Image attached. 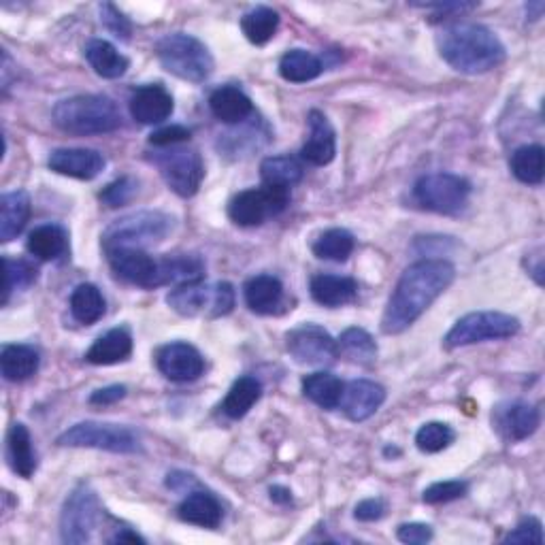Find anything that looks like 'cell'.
<instances>
[{
	"label": "cell",
	"instance_id": "cell-1",
	"mask_svg": "<svg viewBox=\"0 0 545 545\" xmlns=\"http://www.w3.org/2000/svg\"><path fill=\"white\" fill-rule=\"evenodd\" d=\"M456 277L454 264L443 258H426L405 269L382 318L386 335H399L414 324Z\"/></svg>",
	"mask_w": 545,
	"mask_h": 545
},
{
	"label": "cell",
	"instance_id": "cell-2",
	"mask_svg": "<svg viewBox=\"0 0 545 545\" xmlns=\"http://www.w3.org/2000/svg\"><path fill=\"white\" fill-rule=\"evenodd\" d=\"M437 47L452 69L467 75L488 73L505 60V45L482 24H454L445 28L437 39Z\"/></svg>",
	"mask_w": 545,
	"mask_h": 545
},
{
	"label": "cell",
	"instance_id": "cell-3",
	"mask_svg": "<svg viewBox=\"0 0 545 545\" xmlns=\"http://www.w3.org/2000/svg\"><path fill=\"white\" fill-rule=\"evenodd\" d=\"M54 124L69 135H107L122 126L115 103L101 94H79L64 98L54 107Z\"/></svg>",
	"mask_w": 545,
	"mask_h": 545
},
{
	"label": "cell",
	"instance_id": "cell-4",
	"mask_svg": "<svg viewBox=\"0 0 545 545\" xmlns=\"http://www.w3.org/2000/svg\"><path fill=\"white\" fill-rule=\"evenodd\" d=\"M156 54L160 64L171 75L192 81V84H203L213 73V56L205 43L198 41L186 32H175V35L162 37L156 45Z\"/></svg>",
	"mask_w": 545,
	"mask_h": 545
},
{
	"label": "cell",
	"instance_id": "cell-5",
	"mask_svg": "<svg viewBox=\"0 0 545 545\" xmlns=\"http://www.w3.org/2000/svg\"><path fill=\"white\" fill-rule=\"evenodd\" d=\"M173 230V218L162 211H135L115 220L103 233L105 252L143 250L164 241Z\"/></svg>",
	"mask_w": 545,
	"mask_h": 545
},
{
	"label": "cell",
	"instance_id": "cell-6",
	"mask_svg": "<svg viewBox=\"0 0 545 545\" xmlns=\"http://www.w3.org/2000/svg\"><path fill=\"white\" fill-rule=\"evenodd\" d=\"M58 445H64V448H94L113 454L141 452V439L132 428L107 422H79L58 437Z\"/></svg>",
	"mask_w": 545,
	"mask_h": 545
},
{
	"label": "cell",
	"instance_id": "cell-7",
	"mask_svg": "<svg viewBox=\"0 0 545 545\" xmlns=\"http://www.w3.org/2000/svg\"><path fill=\"white\" fill-rule=\"evenodd\" d=\"M520 333V320L503 311H475L460 318L445 337V348L456 350L465 345L509 339Z\"/></svg>",
	"mask_w": 545,
	"mask_h": 545
},
{
	"label": "cell",
	"instance_id": "cell-8",
	"mask_svg": "<svg viewBox=\"0 0 545 545\" xmlns=\"http://www.w3.org/2000/svg\"><path fill=\"white\" fill-rule=\"evenodd\" d=\"M167 186L181 198H190L201 188L205 179L203 156L190 147H160L152 156Z\"/></svg>",
	"mask_w": 545,
	"mask_h": 545
},
{
	"label": "cell",
	"instance_id": "cell-9",
	"mask_svg": "<svg viewBox=\"0 0 545 545\" xmlns=\"http://www.w3.org/2000/svg\"><path fill=\"white\" fill-rule=\"evenodd\" d=\"M471 184L460 175L433 173L418 179L414 198L422 209L441 213V216H458L467 207Z\"/></svg>",
	"mask_w": 545,
	"mask_h": 545
},
{
	"label": "cell",
	"instance_id": "cell-10",
	"mask_svg": "<svg viewBox=\"0 0 545 545\" xmlns=\"http://www.w3.org/2000/svg\"><path fill=\"white\" fill-rule=\"evenodd\" d=\"M290 203V188L267 186L239 192L228 205V218L237 226H260L282 213Z\"/></svg>",
	"mask_w": 545,
	"mask_h": 545
},
{
	"label": "cell",
	"instance_id": "cell-11",
	"mask_svg": "<svg viewBox=\"0 0 545 545\" xmlns=\"http://www.w3.org/2000/svg\"><path fill=\"white\" fill-rule=\"evenodd\" d=\"M98 499L88 484L77 486L66 499L60 516V537L64 543H88L98 524Z\"/></svg>",
	"mask_w": 545,
	"mask_h": 545
},
{
	"label": "cell",
	"instance_id": "cell-12",
	"mask_svg": "<svg viewBox=\"0 0 545 545\" xmlns=\"http://www.w3.org/2000/svg\"><path fill=\"white\" fill-rule=\"evenodd\" d=\"M286 348L290 356L305 367L333 365L339 356L337 341L318 324H301L292 328L286 335Z\"/></svg>",
	"mask_w": 545,
	"mask_h": 545
},
{
	"label": "cell",
	"instance_id": "cell-13",
	"mask_svg": "<svg viewBox=\"0 0 545 545\" xmlns=\"http://www.w3.org/2000/svg\"><path fill=\"white\" fill-rule=\"evenodd\" d=\"M156 365H158V371L167 379H171V382L186 384V382H194V379L203 375L205 358L194 348V345L175 341L158 350Z\"/></svg>",
	"mask_w": 545,
	"mask_h": 545
},
{
	"label": "cell",
	"instance_id": "cell-14",
	"mask_svg": "<svg viewBox=\"0 0 545 545\" xmlns=\"http://www.w3.org/2000/svg\"><path fill=\"white\" fill-rule=\"evenodd\" d=\"M539 422V409L524 401H507L492 411L494 431L509 443L531 437L539 428Z\"/></svg>",
	"mask_w": 545,
	"mask_h": 545
},
{
	"label": "cell",
	"instance_id": "cell-15",
	"mask_svg": "<svg viewBox=\"0 0 545 545\" xmlns=\"http://www.w3.org/2000/svg\"><path fill=\"white\" fill-rule=\"evenodd\" d=\"M113 273L124 282L139 288H160L158 260L143 250H113L107 252Z\"/></svg>",
	"mask_w": 545,
	"mask_h": 545
},
{
	"label": "cell",
	"instance_id": "cell-16",
	"mask_svg": "<svg viewBox=\"0 0 545 545\" xmlns=\"http://www.w3.org/2000/svg\"><path fill=\"white\" fill-rule=\"evenodd\" d=\"M47 164L49 169L58 175L90 181L103 173L105 158L96 150H84V147H62V150L52 152Z\"/></svg>",
	"mask_w": 545,
	"mask_h": 545
},
{
	"label": "cell",
	"instance_id": "cell-17",
	"mask_svg": "<svg viewBox=\"0 0 545 545\" xmlns=\"http://www.w3.org/2000/svg\"><path fill=\"white\" fill-rule=\"evenodd\" d=\"M309 137L301 150V158L313 167H326V164L333 162L337 154V139H335V128L328 122L326 115L318 109L309 111Z\"/></svg>",
	"mask_w": 545,
	"mask_h": 545
},
{
	"label": "cell",
	"instance_id": "cell-18",
	"mask_svg": "<svg viewBox=\"0 0 545 545\" xmlns=\"http://www.w3.org/2000/svg\"><path fill=\"white\" fill-rule=\"evenodd\" d=\"M173 109H175L173 96L160 84L143 86L130 98V115L145 126H154L169 120L173 115Z\"/></svg>",
	"mask_w": 545,
	"mask_h": 545
},
{
	"label": "cell",
	"instance_id": "cell-19",
	"mask_svg": "<svg viewBox=\"0 0 545 545\" xmlns=\"http://www.w3.org/2000/svg\"><path fill=\"white\" fill-rule=\"evenodd\" d=\"M386 401V388L371 379H354L343 390V411L352 422H365Z\"/></svg>",
	"mask_w": 545,
	"mask_h": 545
},
{
	"label": "cell",
	"instance_id": "cell-20",
	"mask_svg": "<svg viewBox=\"0 0 545 545\" xmlns=\"http://www.w3.org/2000/svg\"><path fill=\"white\" fill-rule=\"evenodd\" d=\"M213 301H216V286L203 284V279L201 282L175 286V290H171L167 296L169 307L186 318L201 316V313L211 316Z\"/></svg>",
	"mask_w": 545,
	"mask_h": 545
},
{
	"label": "cell",
	"instance_id": "cell-21",
	"mask_svg": "<svg viewBox=\"0 0 545 545\" xmlns=\"http://www.w3.org/2000/svg\"><path fill=\"white\" fill-rule=\"evenodd\" d=\"M179 520H184L188 524L201 526V528H218L222 524V505L220 501L213 497L207 490H192L186 494V499L181 501L177 509Z\"/></svg>",
	"mask_w": 545,
	"mask_h": 545
},
{
	"label": "cell",
	"instance_id": "cell-22",
	"mask_svg": "<svg viewBox=\"0 0 545 545\" xmlns=\"http://www.w3.org/2000/svg\"><path fill=\"white\" fill-rule=\"evenodd\" d=\"M32 203L26 190H13L0 196V241L9 243L18 237L30 220Z\"/></svg>",
	"mask_w": 545,
	"mask_h": 545
},
{
	"label": "cell",
	"instance_id": "cell-23",
	"mask_svg": "<svg viewBox=\"0 0 545 545\" xmlns=\"http://www.w3.org/2000/svg\"><path fill=\"white\" fill-rule=\"evenodd\" d=\"M132 354V337L128 328H113L103 337H98L86 354V360L96 367L118 365Z\"/></svg>",
	"mask_w": 545,
	"mask_h": 545
},
{
	"label": "cell",
	"instance_id": "cell-24",
	"mask_svg": "<svg viewBox=\"0 0 545 545\" xmlns=\"http://www.w3.org/2000/svg\"><path fill=\"white\" fill-rule=\"evenodd\" d=\"M211 113L224 124H241L254 113L252 98L235 86L218 88L209 96Z\"/></svg>",
	"mask_w": 545,
	"mask_h": 545
},
{
	"label": "cell",
	"instance_id": "cell-25",
	"mask_svg": "<svg viewBox=\"0 0 545 545\" xmlns=\"http://www.w3.org/2000/svg\"><path fill=\"white\" fill-rule=\"evenodd\" d=\"M358 284L352 277L341 275H316L311 279V296L313 301L324 307H343L356 299Z\"/></svg>",
	"mask_w": 545,
	"mask_h": 545
},
{
	"label": "cell",
	"instance_id": "cell-26",
	"mask_svg": "<svg viewBox=\"0 0 545 545\" xmlns=\"http://www.w3.org/2000/svg\"><path fill=\"white\" fill-rule=\"evenodd\" d=\"M245 303L254 313L269 316L284 301V284L273 275H256L243 288Z\"/></svg>",
	"mask_w": 545,
	"mask_h": 545
},
{
	"label": "cell",
	"instance_id": "cell-27",
	"mask_svg": "<svg viewBox=\"0 0 545 545\" xmlns=\"http://www.w3.org/2000/svg\"><path fill=\"white\" fill-rule=\"evenodd\" d=\"M7 458L11 469L24 480L35 475L37 471V454L32 448V439L28 428L24 424H13L7 435Z\"/></svg>",
	"mask_w": 545,
	"mask_h": 545
},
{
	"label": "cell",
	"instance_id": "cell-28",
	"mask_svg": "<svg viewBox=\"0 0 545 545\" xmlns=\"http://www.w3.org/2000/svg\"><path fill=\"white\" fill-rule=\"evenodd\" d=\"M39 352L30 345H5L0 352V369L7 382H26L39 371Z\"/></svg>",
	"mask_w": 545,
	"mask_h": 545
},
{
	"label": "cell",
	"instance_id": "cell-29",
	"mask_svg": "<svg viewBox=\"0 0 545 545\" xmlns=\"http://www.w3.org/2000/svg\"><path fill=\"white\" fill-rule=\"evenodd\" d=\"M86 60L96 75L105 79H120L128 71V58L118 52V47L105 39H94L86 45Z\"/></svg>",
	"mask_w": 545,
	"mask_h": 545
},
{
	"label": "cell",
	"instance_id": "cell-30",
	"mask_svg": "<svg viewBox=\"0 0 545 545\" xmlns=\"http://www.w3.org/2000/svg\"><path fill=\"white\" fill-rule=\"evenodd\" d=\"M205 264L198 256H169L158 260V284L160 286H184L190 282H201Z\"/></svg>",
	"mask_w": 545,
	"mask_h": 545
},
{
	"label": "cell",
	"instance_id": "cell-31",
	"mask_svg": "<svg viewBox=\"0 0 545 545\" xmlns=\"http://www.w3.org/2000/svg\"><path fill=\"white\" fill-rule=\"evenodd\" d=\"M26 247L39 260H58L69 250V235L58 224H45L32 230Z\"/></svg>",
	"mask_w": 545,
	"mask_h": 545
},
{
	"label": "cell",
	"instance_id": "cell-32",
	"mask_svg": "<svg viewBox=\"0 0 545 545\" xmlns=\"http://www.w3.org/2000/svg\"><path fill=\"white\" fill-rule=\"evenodd\" d=\"M322 71V60L316 54L307 52V49H290L279 60V75L290 81V84H307V81L318 79Z\"/></svg>",
	"mask_w": 545,
	"mask_h": 545
},
{
	"label": "cell",
	"instance_id": "cell-33",
	"mask_svg": "<svg viewBox=\"0 0 545 545\" xmlns=\"http://www.w3.org/2000/svg\"><path fill=\"white\" fill-rule=\"evenodd\" d=\"M345 384L333 373H313L303 379V394L322 409H337L343 399Z\"/></svg>",
	"mask_w": 545,
	"mask_h": 545
},
{
	"label": "cell",
	"instance_id": "cell-34",
	"mask_svg": "<svg viewBox=\"0 0 545 545\" xmlns=\"http://www.w3.org/2000/svg\"><path fill=\"white\" fill-rule=\"evenodd\" d=\"M260 396H262V384L256 377L252 375L239 377L226 394L224 405H222L224 414L233 420H241L243 416L250 414V409L260 401Z\"/></svg>",
	"mask_w": 545,
	"mask_h": 545
},
{
	"label": "cell",
	"instance_id": "cell-35",
	"mask_svg": "<svg viewBox=\"0 0 545 545\" xmlns=\"http://www.w3.org/2000/svg\"><path fill=\"white\" fill-rule=\"evenodd\" d=\"M105 296L94 284H79L71 294V313L73 318L84 324L92 326L105 316Z\"/></svg>",
	"mask_w": 545,
	"mask_h": 545
},
{
	"label": "cell",
	"instance_id": "cell-36",
	"mask_svg": "<svg viewBox=\"0 0 545 545\" xmlns=\"http://www.w3.org/2000/svg\"><path fill=\"white\" fill-rule=\"evenodd\" d=\"M303 164L294 156H269L260 164V175L267 186L290 188L303 179Z\"/></svg>",
	"mask_w": 545,
	"mask_h": 545
},
{
	"label": "cell",
	"instance_id": "cell-37",
	"mask_svg": "<svg viewBox=\"0 0 545 545\" xmlns=\"http://www.w3.org/2000/svg\"><path fill=\"white\" fill-rule=\"evenodd\" d=\"M339 354L350 358L356 365H373L377 358V343L365 328H348L337 339Z\"/></svg>",
	"mask_w": 545,
	"mask_h": 545
},
{
	"label": "cell",
	"instance_id": "cell-38",
	"mask_svg": "<svg viewBox=\"0 0 545 545\" xmlns=\"http://www.w3.org/2000/svg\"><path fill=\"white\" fill-rule=\"evenodd\" d=\"M279 28V13L271 7H256L247 11L241 20L245 39L254 45H267Z\"/></svg>",
	"mask_w": 545,
	"mask_h": 545
},
{
	"label": "cell",
	"instance_id": "cell-39",
	"mask_svg": "<svg viewBox=\"0 0 545 545\" xmlns=\"http://www.w3.org/2000/svg\"><path fill=\"white\" fill-rule=\"evenodd\" d=\"M511 173L528 186H539L543 181V147L522 145L511 154Z\"/></svg>",
	"mask_w": 545,
	"mask_h": 545
},
{
	"label": "cell",
	"instance_id": "cell-40",
	"mask_svg": "<svg viewBox=\"0 0 545 545\" xmlns=\"http://www.w3.org/2000/svg\"><path fill=\"white\" fill-rule=\"evenodd\" d=\"M354 235L345 228H330L313 243V254L322 260L345 262L354 252Z\"/></svg>",
	"mask_w": 545,
	"mask_h": 545
},
{
	"label": "cell",
	"instance_id": "cell-41",
	"mask_svg": "<svg viewBox=\"0 0 545 545\" xmlns=\"http://www.w3.org/2000/svg\"><path fill=\"white\" fill-rule=\"evenodd\" d=\"M3 264H5V296H3V303L7 305L11 292L30 288L32 284L37 282L39 269L28 260H13L9 256L3 258Z\"/></svg>",
	"mask_w": 545,
	"mask_h": 545
},
{
	"label": "cell",
	"instance_id": "cell-42",
	"mask_svg": "<svg viewBox=\"0 0 545 545\" xmlns=\"http://www.w3.org/2000/svg\"><path fill=\"white\" fill-rule=\"evenodd\" d=\"M454 439H456V433L452 431V426L443 422H428L418 431L416 445L418 450L426 454H437V452H443L445 448H450Z\"/></svg>",
	"mask_w": 545,
	"mask_h": 545
},
{
	"label": "cell",
	"instance_id": "cell-43",
	"mask_svg": "<svg viewBox=\"0 0 545 545\" xmlns=\"http://www.w3.org/2000/svg\"><path fill=\"white\" fill-rule=\"evenodd\" d=\"M469 490L467 482L460 480H450V482H437L433 486H428L422 494V501L428 505H441V503H450L456 499H462Z\"/></svg>",
	"mask_w": 545,
	"mask_h": 545
},
{
	"label": "cell",
	"instance_id": "cell-44",
	"mask_svg": "<svg viewBox=\"0 0 545 545\" xmlns=\"http://www.w3.org/2000/svg\"><path fill=\"white\" fill-rule=\"evenodd\" d=\"M137 190H139L137 179H132V177L115 179L113 184H109V186L101 192V201H103L107 207H122V205H126V203L132 201V196L137 194Z\"/></svg>",
	"mask_w": 545,
	"mask_h": 545
},
{
	"label": "cell",
	"instance_id": "cell-45",
	"mask_svg": "<svg viewBox=\"0 0 545 545\" xmlns=\"http://www.w3.org/2000/svg\"><path fill=\"white\" fill-rule=\"evenodd\" d=\"M503 541L505 543H535V545H543V541H545L543 526H541L539 518L528 516Z\"/></svg>",
	"mask_w": 545,
	"mask_h": 545
},
{
	"label": "cell",
	"instance_id": "cell-46",
	"mask_svg": "<svg viewBox=\"0 0 545 545\" xmlns=\"http://www.w3.org/2000/svg\"><path fill=\"white\" fill-rule=\"evenodd\" d=\"M101 20L113 32L115 37H120L124 41L130 39V30H132L130 22H128L126 15L115 5H111V3L101 5Z\"/></svg>",
	"mask_w": 545,
	"mask_h": 545
},
{
	"label": "cell",
	"instance_id": "cell-47",
	"mask_svg": "<svg viewBox=\"0 0 545 545\" xmlns=\"http://www.w3.org/2000/svg\"><path fill=\"white\" fill-rule=\"evenodd\" d=\"M190 137H192L190 128L173 124V126H167V128H160V130L152 132L150 145H154L160 150V147H173V145L186 143V141H190Z\"/></svg>",
	"mask_w": 545,
	"mask_h": 545
},
{
	"label": "cell",
	"instance_id": "cell-48",
	"mask_svg": "<svg viewBox=\"0 0 545 545\" xmlns=\"http://www.w3.org/2000/svg\"><path fill=\"white\" fill-rule=\"evenodd\" d=\"M399 541L409 543V545H422L433 539V528L422 522H411V524H401L399 533H396Z\"/></svg>",
	"mask_w": 545,
	"mask_h": 545
},
{
	"label": "cell",
	"instance_id": "cell-49",
	"mask_svg": "<svg viewBox=\"0 0 545 545\" xmlns=\"http://www.w3.org/2000/svg\"><path fill=\"white\" fill-rule=\"evenodd\" d=\"M233 307H235V288L230 286L228 282L216 284V301H213L211 318L228 316V313L233 311Z\"/></svg>",
	"mask_w": 545,
	"mask_h": 545
},
{
	"label": "cell",
	"instance_id": "cell-50",
	"mask_svg": "<svg viewBox=\"0 0 545 545\" xmlns=\"http://www.w3.org/2000/svg\"><path fill=\"white\" fill-rule=\"evenodd\" d=\"M386 516V503L382 499H365L356 505L354 518L360 522H375Z\"/></svg>",
	"mask_w": 545,
	"mask_h": 545
},
{
	"label": "cell",
	"instance_id": "cell-51",
	"mask_svg": "<svg viewBox=\"0 0 545 545\" xmlns=\"http://www.w3.org/2000/svg\"><path fill=\"white\" fill-rule=\"evenodd\" d=\"M420 9H428V11H435V18L433 22H439V20H445L450 18L452 13H467V11H473L477 5L475 3H437V5H416Z\"/></svg>",
	"mask_w": 545,
	"mask_h": 545
},
{
	"label": "cell",
	"instance_id": "cell-52",
	"mask_svg": "<svg viewBox=\"0 0 545 545\" xmlns=\"http://www.w3.org/2000/svg\"><path fill=\"white\" fill-rule=\"evenodd\" d=\"M126 386H107V388H101L92 392L90 396V405H98V407H105V405H113L122 401L126 396Z\"/></svg>",
	"mask_w": 545,
	"mask_h": 545
},
{
	"label": "cell",
	"instance_id": "cell-53",
	"mask_svg": "<svg viewBox=\"0 0 545 545\" xmlns=\"http://www.w3.org/2000/svg\"><path fill=\"white\" fill-rule=\"evenodd\" d=\"M167 486L177 494H190L196 488V480H194V475H190L186 471H173L167 477Z\"/></svg>",
	"mask_w": 545,
	"mask_h": 545
},
{
	"label": "cell",
	"instance_id": "cell-54",
	"mask_svg": "<svg viewBox=\"0 0 545 545\" xmlns=\"http://www.w3.org/2000/svg\"><path fill=\"white\" fill-rule=\"evenodd\" d=\"M269 494H271V501H275L279 505H288L292 501V492L288 488H284V486H273L269 490Z\"/></svg>",
	"mask_w": 545,
	"mask_h": 545
},
{
	"label": "cell",
	"instance_id": "cell-55",
	"mask_svg": "<svg viewBox=\"0 0 545 545\" xmlns=\"http://www.w3.org/2000/svg\"><path fill=\"white\" fill-rule=\"evenodd\" d=\"M126 541H130V543H145V539H141L137 533L128 531V528H124V531H120L118 535L111 537V543H126Z\"/></svg>",
	"mask_w": 545,
	"mask_h": 545
}]
</instances>
